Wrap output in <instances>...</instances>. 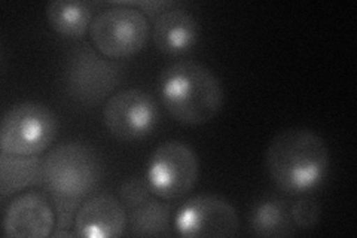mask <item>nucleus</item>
Wrapping results in <instances>:
<instances>
[{
    "label": "nucleus",
    "mask_w": 357,
    "mask_h": 238,
    "mask_svg": "<svg viewBox=\"0 0 357 238\" xmlns=\"http://www.w3.org/2000/svg\"><path fill=\"white\" fill-rule=\"evenodd\" d=\"M151 36L160 52L182 55L198 42L199 24L189 10L176 3L155 17Z\"/></svg>",
    "instance_id": "12"
},
{
    "label": "nucleus",
    "mask_w": 357,
    "mask_h": 238,
    "mask_svg": "<svg viewBox=\"0 0 357 238\" xmlns=\"http://www.w3.org/2000/svg\"><path fill=\"white\" fill-rule=\"evenodd\" d=\"M265 165L278 189L289 195H301L323 184L329 173L331 154L317 133L294 127L278 133L271 140Z\"/></svg>",
    "instance_id": "1"
},
{
    "label": "nucleus",
    "mask_w": 357,
    "mask_h": 238,
    "mask_svg": "<svg viewBox=\"0 0 357 238\" xmlns=\"http://www.w3.org/2000/svg\"><path fill=\"white\" fill-rule=\"evenodd\" d=\"M152 195V189L146 177H130L119 186V200L126 207L134 209L148 201Z\"/></svg>",
    "instance_id": "17"
},
{
    "label": "nucleus",
    "mask_w": 357,
    "mask_h": 238,
    "mask_svg": "<svg viewBox=\"0 0 357 238\" xmlns=\"http://www.w3.org/2000/svg\"><path fill=\"white\" fill-rule=\"evenodd\" d=\"M160 97L170 117L189 127L215 119L225 103V91L218 76L192 60L164 67L160 75Z\"/></svg>",
    "instance_id": "2"
},
{
    "label": "nucleus",
    "mask_w": 357,
    "mask_h": 238,
    "mask_svg": "<svg viewBox=\"0 0 357 238\" xmlns=\"http://www.w3.org/2000/svg\"><path fill=\"white\" fill-rule=\"evenodd\" d=\"M250 226L255 235L268 238L289 237L296 232L289 206L278 198H268L256 204L250 214Z\"/></svg>",
    "instance_id": "15"
},
{
    "label": "nucleus",
    "mask_w": 357,
    "mask_h": 238,
    "mask_svg": "<svg viewBox=\"0 0 357 238\" xmlns=\"http://www.w3.org/2000/svg\"><path fill=\"white\" fill-rule=\"evenodd\" d=\"M173 226L176 234L185 238H228L237 235L240 219L231 202L203 194L182 204Z\"/></svg>",
    "instance_id": "9"
},
{
    "label": "nucleus",
    "mask_w": 357,
    "mask_h": 238,
    "mask_svg": "<svg viewBox=\"0 0 357 238\" xmlns=\"http://www.w3.org/2000/svg\"><path fill=\"white\" fill-rule=\"evenodd\" d=\"M103 176L100 155L82 142L63 143L43 158V185L52 201L82 204Z\"/></svg>",
    "instance_id": "3"
},
{
    "label": "nucleus",
    "mask_w": 357,
    "mask_h": 238,
    "mask_svg": "<svg viewBox=\"0 0 357 238\" xmlns=\"http://www.w3.org/2000/svg\"><path fill=\"white\" fill-rule=\"evenodd\" d=\"M43 185V158L0 154V195L13 197L30 186Z\"/></svg>",
    "instance_id": "13"
},
{
    "label": "nucleus",
    "mask_w": 357,
    "mask_h": 238,
    "mask_svg": "<svg viewBox=\"0 0 357 238\" xmlns=\"http://www.w3.org/2000/svg\"><path fill=\"white\" fill-rule=\"evenodd\" d=\"M124 3L142 10L143 14H149V15H158L162 13V10L176 5V2H167V0H164V2H161V0H143V2H124Z\"/></svg>",
    "instance_id": "19"
},
{
    "label": "nucleus",
    "mask_w": 357,
    "mask_h": 238,
    "mask_svg": "<svg viewBox=\"0 0 357 238\" xmlns=\"http://www.w3.org/2000/svg\"><path fill=\"white\" fill-rule=\"evenodd\" d=\"M161 112L155 97L142 88L110 96L103 107V122L112 135L124 142L148 137L158 126Z\"/></svg>",
    "instance_id": "8"
},
{
    "label": "nucleus",
    "mask_w": 357,
    "mask_h": 238,
    "mask_svg": "<svg viewBox=\"0 0 357 238\" xmlns=\"http://www.w3.org/2000/svg\"><path fill=\"white\" fill-rule=\"evenodd\" d=\"M170 207L158 200H148L131 209L128 216V234L131 237L169 235Z\"/></svg>",
    "instance_id": "16"
},
{
    "label": "nucleus",
    "mask_w": 357,
    "mask_h": 238,
    "mask_svg": "<svg viewBox=\"0 0 357 238\" xmlns=\"http://www.w3.org/2000/svg\"><path fill=\"white\" fill-rule=\"evenodd\" d=\"M290 218L296 230H312L316 228L321 218V209L316 201L312 200H298L292 206H289Z\"/></svg>",
    "instance_id": "18"
},
{
    "label": "nucleus",
    "mask_w": 357,
    "mask_h": 238,
    "mask_svg": "<svg viewBox=\"0 0 357 238\" xmlns=\"http://www.w3.org/2000/svg\"><path fill=\"white\" fill-rule=\"evenodd\" d=\"M199 176V161L188 144L170 140L160 144L148 163L146 179L152 194L165 201L183 198L191 192Z\"/></svg>",
    "instance_id": "7"
},
{
    "label": "nucleus",
    "mask_w": 357,
    "mask_h": 238,
    "mask_svg": "<svg viewBox=\"0 0 357 238\" xmlns=\"http://www.w3.org/2000/svg\"><path fill=\"white\" fill-rule=\"evenodd\" d=\"M151 24L142 10L115 2L100 10L89 26L93 47L110 60H124L139 54L151 36Z\"/></svg>",
    "instance_id": "4"
},
{
    "label": "nucleus",
    "mask_w": 357,
    "mask_h": 238,
    "mask_svg": "<svg viewBox=\"0 0 357 238\" xmlns=\"http://www.w3.org/2000/svg\"><path fill=\"white\" fill-rule=\"evenodd\" d=\"M47 18L51 29L69 39H82L93 22V9L86 2L55 0L47 6Z\"/></svg>",
    "instance_id": "14"
},
{
    "label": "nucleus",
    "mask_w": 357,
    "mask_h": 238,
    "mask_svg": "<svg viewBox=\"0 0 357 238\" xmlns=\"http://www.w3.org/2000/svg\"><path fill=\"white\" fill-rule=\"evenodd\" d=\"M75 232L84 238H116L128 228V214L121 200L98 192L84 200L75 216Z\"/></svg>",
    "instance_id": "10"
},
{
    "label": "nucleus",
    "mask_w": 357,
    "mask_h": 238,
    "mask_svg": "<svg viewBox=\"0 0 357 238\" xmlns=\"http://www.w3.org/2000/svg\"><path fill=\"white\" fill-rule=\"evenodd\" d=\"M59 133L57 115L42 103L26 101L10 107L0 122V152L40 155Z\"/></svg>",
    "instance_id": "5"
},
{
    "label": "nucleus",
    "mask_w": 357,
    "mask_h": 238,
    "mask_svg": "<svg viewBox=\"0 0 357 238\" xmlns=\"http://www.w3.org/2000/svg\"><path fill=\"white\" fill-rule=\"evenodd\" d=\"M55 228V209L40 192H27L9 204L3 234L9 238H45Z\"/></svg>",
    "instance_id": "11"
},
{
    "label": "nucleus",
    "mask_w": 357,
    "mask_h": 238,
    "mask_svg": "<svg viewBox=\"0 0 357 238\" xmlns=\"http://www.w3.org/2000/svg\"><path fill=\"white\" fill-rule=\"evenodd\" d=\"M122 69L89 45L75 50L64 67L66 91L84 106L103 101L121 81Z\"/></svg>",
    "instance_id": "6"
}]
</instances>
